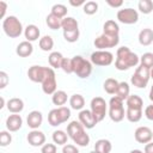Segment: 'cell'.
I'll use <instances>...</instances> for the list:
<instances>
[{"mask_svg": "<svg viewBox=\"0 0 153 153\" xmlns=\"http://www.w3.org/2000/svg\"><path fill=\"white\" fill-rule=\"evenodd\" d=\"M139 61H140L139 56L135 53H133L128 47H121L117 49L116 53L115 67L118 71H127L130 67L136 66Z\"/></svg>", "mask_w": 153, "mask_h": 153, "instance_id": "obj_1", "label": "cell"}, {"mask_svg": "<svg viewBox=\"0 0 153 153\" xmlns=\"http://www.w3.org/2000/svg\"><path fill=\"white\" fill-rule=\"evenodd\" d=\"M85 127L79 121H72L67 126V134L68 136L76 143L78 146L85 147L90 143V136L84 129Z\"/></svg>", "mask_w": 153, "mask_h": 153, "instance_id": "obj_2", "label": "cell"}, {"mask_svg": "<svg viewBox=\"0 0 153 153\" xmlns=\"http://www.w3.org/2000/svg\"><path fill=\"white\" fill-rule=\"evenodd\" d=\"M72 65H73V73H75L76 76H79L81 79L88 78L92 73L91 62L80 55H76L72 59Z\"/></svg>", "mask_w": 153, "mask_h": 153, "instance_id": "obj_3", "label": "cell"}, {"mask_svg": "<svg viewBox=\"0 0 153 153\" xmlns=\"http://www.w3.org/2000/svg\"><path fill=\"white\" fill-rule=\"evenodd\" d=\"M2 29H4V32L8 37H11V38H17L23 32V25H22V23L14 16H8V17H6L4 19V22H2Z\"/></svg>", "mask_w": 153, "mask_h": 153, "instance_id": "obj_4", "label": "cell"}, {"mask_svg": "<svg viewBox=\"0 0 153 153\" xmlns=\"http://www.w3.org/2000/svg\"><path fill=\"white\" fill-rule=\"evenodd\" d=\"M69 117H71V110L66 106H60V108L50 110V112L48 115V122L50 126L57 127V126L67 122V120Z\"/></svg>", "mask_w": 153, "mask_h": 153, "instance_id": "obj_5", "label": "cell"}, {"mask_svg": "<svg viewBox=\"0 0 153 153\" xmlns=\"http://www.w3.org/2000/svg\"><path fill=\"white\" fill-rule=\"evenodd\" d=\"M149 78H151L149 69L146 68V67H143L142 65H140V66L135 69L134 74L131 75L130 82H131L135 87H137V88H145V87L147 86L148 81H149Z\"/></svg>", "mask_w": 153, "mask_h": 153, "instance_id": "obj_6", "label": "cell"}, {"mask_svg": "<svg viewBox=\"0 0 153 153\" xmlns=\"http://www.w3.org/2000/svg\"><path fill=\"white\" fill-rule=\"evenodd\" d=\"M109 116L114 122H121L124 118L123 100L118 97H112L109 102Z\"/></svg>", "mask_w": 153, "mask_h": 153, "instance_id": "obj_7", "label": "cell"}, {"mask_svg": "<svg viewBox=\"0 0 153 153\" xmlns=\"http://www.w3.org/2000/svg\"><path fill=\"white\" fill-rule=\"evenodd\" d=\"M91 112L97 122L103 121L106 115V102L102 97H94L91 100Z\"/></svg>", "mask_w": 153, "mask_h": 153, "instance_id": "obj_8", "label": "cell"}, {"mask_svg": "<svg viewBox=\"0 0 153 153\" xmlns=\"http://www.w3.org/2000/svg\"><path fill=\"white\" fill-rule=\"evenodd\" d=\"M112 61L114 55L108 50H97L91 54V62L96 66H110Z\"/></svg>", "mask_w": 153, "mask_h": 153, "instance_id": "obj_9", "label": "cell"}, {"mask_svg": "<svg viewBox=\"0 0 153 153\" xmlns=\"http://www.w3.org/2000/svg\"><path fill=\"white\" fill-rule=\"evenodd\" d=\"M120 37L118 36H109L105 33H102L94 39V47L98 48V50H105L106 48H114L118 44Z\"/></svg>", "mask_w": 153, "mask_h": 153, "instance_id": "obj_10", "label": "cell"}, {"mask_svg": "<svg viewBox=\"0 0 153 153\" xmlns=\"http://www.w3.org/2000/svg\"><path fill=\"white\" fill-rule=\"evenodd\" d=\"M42 90L45 94H54L56 92V75L53 68L48 67L47 75L42 82Z\"/></svg>", "mask_w": 153, "mask_h": 153, "instance_id": "obj_11", "label": "cell"}, {"mask_svg": "<svg viewBox=\"0 0 153 153\" xmlns=\"http://www.w3.org/2000/svg\"><path fill=\"white\" fill-rule=\"evenodd\" d=\"M117 19L118 22L123 24H135L139 20V13L134 8H122L117 12Z\"/></svg>", "mask_w": 153, "mask_h": 153, "instance_id": "obj_12", "label": "cell"}, {"mask_svg": "<svg viewBox=\"0 0 153 153\" xmlns=\"http://www.w3.org/2000/svg\"><path fill=\"white\" fill-rule=\"evenodd\" d=\"M48 72V67H43V66H32L29 68L27 71V76L31 81L33 82H43L45 75Z\"/></svg>", "mask_w": 153, "mask_h": 153, "instance_id": "obj_13", "label": "cell"}, {"mask_svg": "<svg viewBox=\"0 0 153 153\" xmlns=\"http://www.w3.org/2000/svg\"><path fill=\"white\" fill-rule=\"evenodd\" d=\"M134 137L139 143H148L153 139V131L148 127H139L134 133Z\"/></svg>", "mask_w": 153, "mask_h": 153, "instance_id": "obj_14", "label": "cell"}, {"mask_svg": "<svg viewBox=\"0 0 153 153\" xmlns=\"http://www.w3.org/2000/svg\"><path fill=\"white\" fill-rule=\"evenodd\" d=\"M79 122L87 129H92L98 122L92 115L91 110H81L79 112Z\"/></svg>", "mask_w": 153, "mask_h": 153, "instance_id": "obj_15", "label": "cell"}, {"mask_svg": "<svg viewBox=\"0 0 153 153\" xmlns=\"http://www.w3.org/2000/svg\"><path fill=\"white\" fill-rule=\"evenodd\" d=\"M27 142L33 147L43 146L45 143V135L42 131L33 129L27 134Z\"/></svg>", "mask_w": 153, "mask_h": 153, "instance_id": "obj_16", "label": "cell"}, {"mask_svg": "<svg viewBox=\"0 0 153 153\" xmlns=\"http://www.w3.org/2000/svg\"><path fill=\"white\" fill-rule=\"evenodd\" d=\"M23 124V118L18 114H12L7 117L6 120V128L10 131H17L22 128Z\"/></svg>", "mask_w": 153, "mask_h": 153, "instance_id": "obj_17", "label": "cell"}, {"mask_svg": "<svg viewBox=\"0 0 153 153\" xmlns=\"http://www.w3.org/2000/svg\"><path fill=\"white\" fill-rule=\"evenodd\" d=\"M26 122H27V126L33 130V129H37L42 122H43V116H42V112L37 111V110H33L31 111L29 115H27V118H26Z\"/></svg>", "mask_w": 153, "mask_h": 153, "instance_id": "obj_18", "label": "cell"}, {"mask_svg": "<svg viewBox=\"0 0 153 153\" xmlns=\"http://www.w3.org/2000/svg\"><path fill=\"white\" fill-rule=\"evenodd\" d=\"M32 51H33V47H32L31 42H29V41L20 42L17 45V49H16L17 55H19L20 57H27L32 54Z\"/></svg>", "mask_w": 153, "mask_h": 153, "instance_id": "obj_19", "label": "cell"}, {"mask_svg": "<svg viewBox=\"0 0 153 153\" xmlns=\"http://www.w3.org/2000/svg\"><path fill=\"white\" fill-rule=\"evenodd\" d=\"M118 32H120V27L115 20H106L104 23L103 33L109 35V36H118Z\"/></svg>", "mask_w": 153, "mask_h": 153, "instance_id": "obj_20", "label": "cell"}, {"mask_svg": "<svg viewBox=\"0 0 153 153\" xmlns=\"http://www.w3.org/2000/svg\"><path fill=\"white\" fill-rule=\"evenodd\" d=\"M24 35H25L26 41H29V42H33V41H36V39L39 38V29H38L36 25L30 24V25H27V26L25 27V30H24Z\"/></svg>", "mask_w": 153, "mask_h": 153, "instance_id": "obj_21", "label": "cell"}, {"mask_svg": "<svg viewBox=\"0 0 153 153\" xmlns=\"http://www.w3.org/2000/svg\"><path fill=\"white\" fill-rule=\"evenodd\" d=\"M7 109L12 114H19L24 109V102L20 98H11L7 102Z\"/></svg>", "mask_w": 153, "mask_h": 153, "instance_id": "obj_22", "label": "cell"}, {"mask_svg": "<svg viewBox=\"0 0 153 153\" xmlns=\"http://www.w3.org/2000/svg\"><path fill=\"white\" fill-rule=\"evenodd\" d=\"M139 42L141 45H149L153 42V30L152 29H143L139 33Z\"/></svg>", "mask_w": 153, "mask_h": 153, "instance_id": "obj_23", "label": "cell"}, {"mask_svg": "<svg viewBox=\"0 0 153 153\" xmlns=\"http://www.w3.org/2000/svg\"><path fill=\"white\" fill-rule=\"evenodd\" d=\"M62 30L63 32L67 31H74V30H79V25L78 22L73 18V17H65L62 19Z\"/></svg>", "mask_w": 153, "mask_h": 153, "instance_id": "obj_24", "label": "cell"}, {"mask_svg": "<svg viewBox=\"0 0 153 153\" xmlns=\"http://www.w3.org/2000/svg\"><path fill=\"white\" fill-rule=\"evenodd\" d=\"M142 105H143V100L141 99L140 96L136 94H131L127 98V108L128 109H137V110H142Z\"/></svg>", "mask_w": 153, "mask_h": 153, "instance_id": "obj_25", "label": "cell"}, {"mask_svg": "<svg viewBox=\"0 0 153 153\" xmlns=\"http://www.w3.org/2000/svg\"><path fill=\"white\" fill-rule=\"evenodd\" d=\"M111 148H112L111 142L105 139H100L94 143V151H97L98 153H110Z\"/></svg>", "mask_w": 153, "mask_h": 153, "instance_id": "obj_26", "label": "cell"}, {"mask_svg": "<svg viewBox=\"0 0 153 153\" xmlns=\"http://www.w3.org/2000/svg\"><path fill=\"white\" fill-rule=\"evenodd\" d=\"M63 56L61 53L59 51H53L50 53L49 57H48V61H49V65L53 67V68H61V65H62V61H63Z\"/></svg>", "mask_w": 153, "mask_h": 153, "instance_id": "obj_27", "label": "cell"}, {"mask_svg": "<svg viewBox=\"0 0 153 153\" xmlns=\"http://www.w3.org/2000/svg\"><path fill=\"white\" fill-rule=\"evenodd\" d=\"M118 84H120V82H118L116 79H114V78H108V79L104 81V84H103L104 91H105L106 93H109V94H114V93H116V91H117Z\"/></svg>", "mask_w": 153, "mask_h": 153, "instance_id": "obj_28", "label": "cell"}, {"mask_svg": "<svg viewBox=\"0 0 153 153\" xmlns=\"http://www.w3.org/2000/svg\"><path fill=\"white\" fill-rule=\"evenodd\" d=\"M129 92H130V88H129L128 82L122 81V82L118 84V87H117V91H116V97L121 98L122 100H124V99L127 100V98L130 96Z\"/></svg>", "mask_w": 153, "mask_h": 153, "instance_id": "obj_29", "label": "cell"}, {"mask_svg": "<svg viewBox=\"0 0 153 153\" xmlns=\"http://www.w3.org/2000/svg\"><path fill=\"white\" fill-rule=\"evenodd\" d=\"M69 105L74 110H81L85 105V99L81 94H73L69 98Z\"/></svg>", "mask_w": 153, "mask_h": 153, "instance_id": "obj_30", "label": "cell"}, {"mask_svg": "<svg viewBox=\"0 0 153 153\" xmlns=\"http://www.w3.org/2000/svg\"><path fill=\"white\" fill-rule=\"evenodd\" d=\"M45 22H47V25L51 29V30H57L62 26V19L54 16L53 13L48 14L47 18H45Z\"/></svg>", "mask_w": 153, "mask_h": 153, "instance_id": "obj_31", "label": "cell"}, {"mask_svg": "<svg viewBox=\"0 0 153 153\" xmlns=\"http://www.w3.org/2000/svg\"><path fill=\"white\" fill-rule=\"evenodd\" d=\"M51 100H53V103L55 105H59V108H60V106H62V105L66 104V102H67V93L65 91H61V90L60 91H56L51 96Z\"/></svg>", "mask_w": 153, "mask_h": 153, "instance_id": "obj_32", "label": "cell"}, {"mask_svg": "<svg viewBox=\"0 0 153 153\" xmlns=\"http://www.w3.org/2000/svg\"><path fill=\"white\" fill-rule=\"evenodd\" d=\"M126 117L128 118L129 122H139L142 117V110H137V109H128L126 111Z\"/></svg>", "mask_w": 153, "mask_h": 153, "instance_id": "obj_33", "label": "cell"}, {"mask_svg": "<svg viewBox=\"0 0 153 153\" xmlns=\"http://www.w3.org/2000/svg\"><path fill=\"white\" fill-rule=\"evenodd\" d=\"M67 139H68V134H66L63 130H55L53 133V141L57 145H66L67 143Z\"/></svg>", "mask_w": 153, "mask_h": 153, "instance_id": "obj_34", "label": "cell"}, {"mask_svg": "<svg viewBox=\"0 0 153 153\" xmlns=\"http://www.w3.org/2000/svg\"><path fill=\"white\" fill-rule=\"evenodd\" d=\"M53 47H54V41L50 36L45 35L39 39V48L43 51H50L53 49Z\"/></svg>", "mask_w": 153, "mask_h": 153, "instance_id": "obj_35", "label": "cell"}, {"mask_svg": "<svg viewBox=\"0 0 153 153\" xmlns=\"http://www.w3.org/2000/svg\"><path fill=\"white\" fill-rule=\"evenodd\" d=\"M137 6L140 12H142L143 14H149L153 11V2L151 0H140Z\"/></svg>", "mask_w": 153, "mask_h": 153, "instance_id": "obj_36", "label": "cell"}, {"mask_svg": "<svg viewBox=\"0 0 153 153\" xmlns=\"http://www.w3.org/2000/svg\"><path fill=\"white\" fill-rule=\"evenodd\" d=\"M51 13H53L54 16H56V17L63 19L65 16L67 14V7H66L65 5H62V4H56V5H54V6L51 7Z\"/></svg>", "mask_w": 153, "mask_h": 153, "instance_id": "obj_37", "label": "cell"}, {"mask_svg": "<svg viewBox=\"0 0 153 153\" xmlns=\"http://www.w3.org/2000/svg\"><path fill=\"white\" fill-rule=\"evenodd\" d=\"M140 62L143 67H146L148 69L153 68V53H145L140 57Z\"/></svg>", "mask_w": 153, "mask_h": 153, "instance_id": "obj_38", "label": "cell"}, {"mask_svg": "<svg viewBox=\"0 0 153 153\" xmlns=\"http://www.w3.org/2000/svg\"><path fill=\"white\" fill-rule=\"evenodd\" d=\"M82 8H84L85 14L92 16V14H94L98 11V4L96 1H87V2H85Z\"/></svg>", "mask_w": 153, "mask_h": 153, "instance_id": "obj_39", "label": "cell"}, {"mask_svg": "<svg viewBox=\"0 0 153 153\" xmlns=\"http://www.w3.org/2000/svg\"><path fill=\"white\" fill-rule=\"evenodd\" d=\"M11 141H12L11 134L8 131H6V130H2L0 133V146L6 147V146H8L11 143Z\"/></svg>", "mask_w": 153, "mask_h": 153, "instance_id": "obj_40", "label": "cell"}, {"mask_svg": "<svg viewBox=\"0 0 153 153\" xmlns=\"http://www.w3.org/2000/svg\"><path fill=\"white\" fill-rule=\"evenodd\" d=\"M63 37H65V39H66L67 42H69V43L76 42V41H78V38H79V30L63 32Z\"/></svg>", "mask_w": 153, "mask_h": 153, "instance_id": "obj_41", "label": "cell"}, {"mask_svg": "<svg viewBox=\"0 0 153 153\" xmlns=\"http://www.w3.org/2000/svg\"><path fill=\"white\" fill-rule=\"evenodd\" d=\"M61 69L67 73V74H71L73 73V65H72V59H67L65 57L63 61H62V65H61Z\"/></svg>", "mask_w": 153, "mask_h": 153, "instance_id": "obj_42", "label": "cell"}, {"mask_svg": "<svg viewBox=\"0 0 153 153\" xmlns=\"http://www.w3.org/2000/svg\"><path fill=\"white\" fill-rule=\"evenodd\" d=\"M41 153H56V146L54 143H44L42 146Z\"/></svg>", "mask_w": 153, "mask_h": 153, "instance_id": "obj_43", "label": "cell"}, {"mask_svg": "<svg viewBox=\"0 0 153 153\" xmlns=\"http://www.w3.org/2000/svg\"><path fill=\"white\" fill-rule=\"evenodd\" d=\"M7 82H8V76H7L6 72L1 71L0 72V88H5Z\"/></svg>", "mask_w": 153, "mask_h": 153, "instance_id": "obj_44", "label": "cell"}, {"mask_svg": "<svg viewBox=\"0 0 153 153\" xmlns=\"http://www.w3.org/2000/svg\"><path fill=\"white\" fill-rule=\"evenodd\" d=\"M62 153H79L78 148L74 145H65L62 148Z\"/></svg>", "mask_w": 153, "mask_h": 153, "instance_id": "obj_45", "label": "cell"}, {"mask_svg": "<svg viewBox=\"0 0 153 153\" xmlns=\"http://www.w3.org/2000/svg\"><path fill=\"white\" fill-rule=\"evenodd\" d=\"M145 116H146L149 121H153V104L146 106V109H145Z\"/></svg>", "mask_w": 153, "mask_h": 153, "instance_id": "obj_46", "label": "cell"}, {"mask_svg": "<svg viewBox=\"0 0 153 153\" xmlns=\"http://www.w3.org/2000/svg\"><path fill=\"white\" fill-rule=\"evenodd\" d=\"M0 10H1L0 17L4 18V17H5V13H6V10H7V4H6L5 1H0Z\"/></svg>", "mask_w": 153, "mask_h": 153, "instance_id": "obj_47", "label": "cell"}, {"mask_svg": "<svg viewBox=\"0 0 153 153\" xmlns=\"http://www.w3.org/2000/svg\"><path fill=\"white\" fill-rule=\"evenodd\" d=\"M106 2H108V5H110L111 7H120V6H122V5H123V1H122V0H117V1L108 0Z\"/></svg>", "mask_w": 153, "mask_h": 153, "instance_id": "obj_48", "label": "cell"}, {"mask_svg": "<svg viewBox=\"0 0 153 153\" xmlns=\"http://www.w3.org/2000/svg\"><path fill=\"white\" fill-rule=\"evenodd\" d=\"M145 153H153V142H148L145 146Z\"/></svg>", "mask_w": 153, "mask_h": 153, "instance_id": "obj_49", "label": "cell"}, {"mask_svg": "<svg viewBox=\"0 0 153 153\" xmlns=\"http://www.w3.org/2000/svg\"><path fill=\"white\" fill-rule=\"evenodd\" d=\"M69 4L72 5V6H80V5H85V1L84 0H80V1H73V0H71L69 1Z\"/></svg>", "mask_w": 153, "mask_h": 153, "instance_id": "obj_50", "label": "cell"}, {"mask_svg": "<svg viewBox=\"0 0 153 153\" xmlns=\"http://www.w3.org/2000/svg\"><path fill=\"white\" fill-rule=\"evenodd\" d=\"M149 99L153 102V85H152V87H151V90H149Z\"/></svg>", "mask_w": 153, "mask_h": 153, "instance_id": "obj_51", "label": "cell"}, {"mask_svg": "<svg viewBox=\"0 0 153 153\" xmlns=\"http://www.w3.org/2000/svg\"><path fill=\"white\" fill-rule=\"evenodd\" d=\"M129 153H143V152L140 151V149H133V151H130Z\"/></svg>", "mask_w": 153, "mask_h": 153, "instance_id": "obj_52", "label": "cell"}, {"mask_svg": "<svg viewBox=\"0 0 153 153\" xmlns=\"http://www.w3.org/2000/svg\"><path fill=\"white\" fill-rule=\"evenodd\" d=\"M4 104H5V100H4V98H1V105H0V109L4 108Z\"/></svg>", "mask_w": 153, "mask_h": 153, "instance_id": "obj_53", "label": "cell"}, {"mask_svg": "<svg viewBox=\"0 0 153 153\" xmlns=\"http://www.w3.org/2000/svg\"><path fill=\"white\" fill-rule=\"evenodd\" d=\"M149 74H151V78L153 79V68H151V69H149Z\"/></svg>", "mask_w": 153, "mask_h": 153, "instance_id": "obj_54", "label": "cell"}, {"mask_svg": "<svg viewBox=\"0 0 153 153\" xmlns=\"http://www.w3.org/2000/svg\"><path fill=\"white\" fill-rule=\"evenodd\" d=\"M90 153H98L97 151H92V152H90Z\"/></svg>", "mask_w": 153, "mask_h": 153, "instance_id": "obj_55", "label": "cell"}]
</instances>
